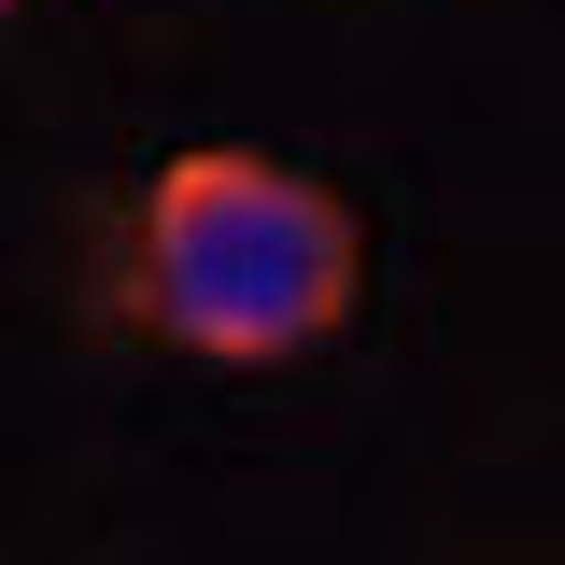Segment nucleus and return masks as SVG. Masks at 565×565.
Here are the masks:
<instances>
[{
    "instance_id": "nucleus-2",
    "label": "nucleus",
    "mask_w": 565,
    "mask_h": 565,
    "mask_svg": "<svg viewBox=\"0 0 565 565\" xmlns=\"http://www.w3.org/2000/svg\"><path fill=\"white\" fill-rule=\"evenodd\" d=\"M0 14H14V0H0Z\"/></svg>"
},
{
    "instance_id": "nucleus-1",
    "label": "nucleus",
    "mask_w": 565,
    "mask_h": 565,
    "mask_svg": "<svg viewBox=\"0 0 565 565\" xmlns=\"http://www.w3.org/2000/svg\"><path fill=\"white\" fill-rule=\"evenodd\" d=\"M367 241H353L340 184L282 170L255 141H199L170 156L128 212V297L156 340L212 353V367H282V353L340 340Z\"/></svg>"
}]
</instances>
